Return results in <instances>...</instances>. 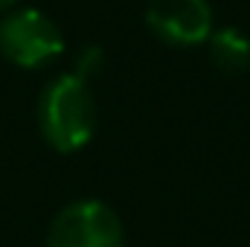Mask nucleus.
Returning <instances> with one entry per match:
<instances>
[{
  "mask_svg": "<svg viewBox=\"0 0 250 247\" xmlns=\"http://www.w3.org/2000/svg\"><path fill=\"white\" fill-rule=\"evenodd\" d=\"M207 47H209L212 64H215L221 73H227V76L245 73L250 67V38L242 29H236V26L212 29Z\"/></svg>",
  "mask_w": 250,
  "mask_h": 247,
  "instance_id": "5",
  "label": "nucleus"
},
{
  "mask_svg": "<svg viewBox=\"0 0 250 247\" xmlns=\"http://www.w3.org/2000/svg\"><path fill=\"white\" fill-rule=\"evenodd\" d=\"M38 125L44 140L56 151H79L90 143L96 128V99L84 79L76 73H64L47 84L38 105Z\"/></svg>",
  "mask_w": 250,
  "mask_h": 247,
  "instance_id": "1",
  "label": "nucleus"
},
{
  "mask_svg": "<svg viewBox=\"0 0 250 247\" xmlns=\"http://www.w3.org/2000/svg\"><path fill=\"white\" fill-rule=\"evenodd\" d=\"M148 29L172 47H201L212 35L209 0H148Z\"/></svg>",
  "mask_w": 250,
  "mask_h": 247,
  "instance_id": "4",
  "label": "nucleus"
},
{
  "mask_svg": "<svg viewBox=\"0 0 250 247\" xmlns=\"http://www.w3.org/2000/svg\"><path fill=\"white\" fill-rule=\"evenodd\" d=\"M125 233L120 215L102 201H76L56 215L47 247H123Z\"/></svg>",
  "mask_w": 250,
  "mask_h": 247,
  "instance_id": "3",
  "label": "nucleus"
},
{
  "mask_svg": "<svg viewBox=\"0 0 250 247\" xmlns=\"http://www.w3.org/2000/svg\"><path fill=\"white\" fill-rule=\"evenodd\" d=\"M0 53L18 67H44L64 53L62 29L38 9H18L0 23Z\"/></svg>",
  "mask_w": 250,
  "mask_h": 247,
  "instance_id": "2",
  "label": "nucleus"
},
{
  "mask_svg": "<svg viewBox=\"0 0 250 247\" xmlns=\"http://www.w3.org/2000/svg\"><path fill=\"white\" fill-rule=\"evenodd\" d=\"M102 67H105V53H102L99 47H87V50H82V56H79V62H76V70H73V73L90 84V79L99 76Z\"/></svg>",
  "mask_w": 250,
  "mask_h": 247,
  "instance_id": "6",
  "label": "nucleus"
},
{
  "mask_svg": "<svg viewBox=\"0 0 250 247\" xmlns=\"http://www.w3.org/2000/svg\"><path fill=\"white\" fill-rule=\"evenodd\" d=\"M18 0H0V9H9V6H15Z\"/></svg>",
  "mask_w": 250,
  "mask_h": 247,
  "instance_id": "7",
  "label": "nucleus"
}]
</instances>
